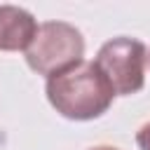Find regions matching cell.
Instances as JSON below:
<instances>
[{"instance_id": "cell-3", "label": "cell", "mask_w": 150, "mask_h": 150, "mask_svg": "<svg viewBox=\"0 0 150 150\" xmlns=\"http://www.w3.org/2000/svg\"><path fill=\"white\" fill-rule=\"evenodd\" d=\"M145 56L148 47L141 40L120 35L101 45L94 63L112 87L115 96H131L145 84Z\"/></svg>"}, {"instance_id": "cell-6", "label": "cell", "mask_w": 150, "mask_h": 150, "mask_svg": "<svg viewBox=\"0 0 150 150\" xmlns=\"http://www.w3.org/2000/svg\"><path fill=\"white\" fill-rule=\"evenodd\" d=\"M89 150H120V148H112V145H94Z\"/></svg>"}, {"instance_id": "cell-2", "label": "cell", "mask_w": 150, "mask_h": 150, "mask_svg": "<svg viewBox=\"0 0 150 150\" xmlns=\"http://www.w3.org/2000/svg\"><path fill=\"white\" fill-rule=\"evenodd\" d=\"M84 61V38L66 21H45L38 26L33 42L26 49V63L38 75L52 77Z\"/></svg>"}, {"instance_id": "cell-5", "label": "cell", "mask_w": 150, "mask_h": 150, "mask_svg": "<svg viewBox=\"0 0 150 150\" xmlns=\"http://www.w3.org/2000/svg\"><path fill=\"white\" fill-rule=\"evenodd\" d=\"M136 145H138V150H150V122H145V124L138 129V134H136Z\"/></svg>"}, {"instance_id": "cell-7", "label": "cell", "mask_w": 150, "mask_h": 150, "mask_svg": "<svg viewBox=\"0 0 150 150\" xmlns=\"http://www.w3.org/2000/svg\"><path fill=\"white\" fill-rule=\"evenodd\" d=\"M145 66H150V49H148V56H145Z\"/></svg>"}, {"instance_id": "cell-1", "label": "cell", "mask_w": 150, "mask_h": 150, "mask_svg": "<svg viewBox=\"0 0 150 150\" xmlns=\"http://www.w3.org/2000/svg\"><path fill=\"white\" fill-rule=\"evenodd\" d=\"M45 94L49 105L66 120L89 122L108 112L115 91L96 68L94 61H80L77 66L47 77Z\"/></svg>"}, {"instance_id": "cell-4", "label": "cell", "mask_w": 150, "mask_h": 150, "mask_svg": "<svg viewBox=\"0 0 150 150\" xmlns=\"http://www.w3.org/2000/svg\"><path fill=\"white\" fill-rule=\"evenodd\" d=\"M38 33L35 16L16 5H0V52H26Z\"/></svg>"}]
</instances>
